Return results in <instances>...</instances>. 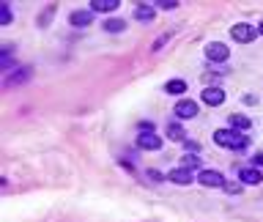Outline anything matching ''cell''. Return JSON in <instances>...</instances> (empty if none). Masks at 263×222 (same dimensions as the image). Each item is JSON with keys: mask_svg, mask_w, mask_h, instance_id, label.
Listing matches in <instances>:
<instances>
[{"mask_svg": "<svg viewBox=\"0 0 263 222\" xmlns=\"http://www.w3.org/2000/svg\"><path fill=\"white\" fill-rule=\"evenodd\" d=\"M225 192H228V195H239L241 192V181H225Z\"/></svg>", "mask_w": 263, "mask_h": 222, "instance_id": "20", "label": "cell"}, {"mask_svg": "<svg viewBox=\"0 0 263 222\" xmlns=\"http://www.w3.org/2000/svg\"><path fill=\"white\" fill-rule=\"evenodd\" d=\"M88 6H91V11H99V14H110V11H115V8L121 6V0H91Z\"/></svg>", "mask_w": 263, "mask_h": 222, "instance_id": "12", "label": "cell"}, {"mask_svg": "<svg viewBox=\"0 0 263 222\" xmlns=\"http://www.w3.org/2000/svg\"><path fill=\"white\" fill-rule=\"evenodd\" d=\"M198 115H200L198 102H192V99H181L178 105H175V118H181V121H189V118H198Z\"/></svg>", "mask_w": 263, "mask_h": 222, "instance_id": "5", "label": "cell"}, {"mask_svg": "<svg viewBox=\"0 0 263 222\" xmlns=\"http://www.w3.org/2000/svg\"><path fill=\"white\" fill-rule=\"evenodd\" d=\"M258 33H263V22H261V25H258Z\"/></svg>", "mask_w": 263, "mask_h": 222, "instance_id": "27", "label": "cell"}, {"mask_svg": "<svg viewBox=\"0 0 263 222\" xmlns=\"http://www.w3.org/2000/svg\"><path fill=\"white\" fill-rule=\"evenodd\" d=\"M230 126H233L236 132H247V129L252 126V121L247 115H230Z\"/></svg>", "mask_w": 263, "mask_h": 222, "instance_id": "15", "label": "cell"}, {"mask_svg": "<svg viewBox=\"0 0 263 222\" xmlns=\"http://www.w3.org/2000/svg\"><path fill=\"white\" fill-rule=\"evenodd\" d=\"M167 137L175 143H187V135H184V126L181 123H170L167 126Z\"/></svg>", "mask_w": 263, "mask_h": 222, "instance_id": "14", "label": "cell"}, {"mask_svg": "<svg viewBox=\"0 0 263 222\" xmlns=\"http://www.w3.org/2000/svg\"><path fill=\"white\" fill-rule=\"evenodd\" d=\"M154 17H157V8H154L151 3H140V6L135 8V19H137V22H154Z\"/></svg>", "mask_w": 263, "mask_h": 222, "instance_id": "13", "label": "cell"}, {"mask_svg": "<svg viewBox=\"0 0 263 222\" xmlns=\"http://www.w3.org/2000/svg\"><path fill=\"white\" fill-rule=\"evenodd\" d=\"M230 55V50L225 47L222 41H211V44H206V58L211 60V63H225Z\"/></svg>", "mask_w": 263, "mask_h": 222, "instance_id": "4", "label": "cell"}, {"mask_svg": "<svg viewBox=\"0 0 263 222\" xmlns=\"http://www.w3.org/2000/svg\"><path fill=\"white\" fill-rule=\"evenodd\" d=\"M170 36H173V33H164V36H159V39L154 41V44H151V50H154V53H157V50H162V44H164V41L170 39Z\"/></svg>", "mask_w": 263, "mask_h": 222, "instance_id": "22", "label": "cell"}, {"mask_svg": "<svg viewBox=\"0 0 263 222\" xmlns=\"http://www.w3.org/2000/svg\"><path fill=\"white\" fill-rule=\"evenodd\" d=\"M123 28H126V25H123V19H107V22H105L107 33H121Z\"/></svg>", "mask_w": 263, "mask_h": 222, "instance_id": "18", "label": "cell"}, {"mask_svg": "<svg viewBox=\"0 0 263 222\" xmlns=\"http://www.w3.org/2000/svg\"><path fill=\"white\" fill-rule=\"evenodd\" d=\"M30 71H33L30 66H19L17 71H8V74L3 77V88L8 91V88H14V85H25V82L30 80Z\"/></svg>", "mask_w": 263, "mask_h": 222, "instance_id": "3", "label": "cell"}, {"mask_svg": "<svg viewBox=\"0 0 263 222\" xmlns=\"http://www.w3.org/2000/svg\"><path fill=\"white\" fill-rule=\"evenodd\" d=\"M181 167L195 170V167H200V159L195 157V154H184V157H181Z\"/></svg>", "mask_w": 263, "mask_h": 222, "instance_id": "17", "label": "cell"}, {"mask_svg": "<svg viewBox=\"0 0 263 222\" xmlns=\"http://www.w3.org/2000/svg\"><path fill=\"white\" fill-rule=\"evenodd\" d=\"M230 36H233L239 44H250V41L258 39V28H252V25H247V22H236L233 28H230Z\"/></svg>", "mask_w": 263, "mask_h": 222, "instance_id": "2", "label": "cell"}, {"mask_svg": "<svg viewBox=\"0 0 263 222\" xmlns=\"http://www.w3.org/2000/svg\"><path fill=\"white\" fill-rule=\"evenodd\" d=\"M148 178H151V181H162V173H159V170H148Z\"/></svg>", "mask_w": 263, "mask_h": 222, "instance_id": "26", "label": "cell"}, {"mask_svg": "<svg viewBox=\"0 0 263 222\" xmlns=\"http://www.w3.org/2000/svg\"><path fill=\"white\" fill-rule=\"evenodd\" d=\"M53 14H55V6L50 8L47 14H41V17H39V25H41V28H44V25H50V19H53Z\"/></svg>", "mask_w": 263, "mask_h": 222, "instance_id": "23", "label": "cell"}, {"mask_svg": "<svg viewBox=\"0 0 263 222\" xmlns=\"http://www.w3.org/2000/svg\"><path fill=\"white\" fill-rule=\"evenodd\" d=\"M263 165V151L261 154H255V157H252V167H261Z\"/></svg>", "mask_w": 263, "mask_h": 222, "instance_id": "25", "label": "cell"}, {"mask_svg": "<svg viewBox=\"0 0 263 222\" xmlns=\"http://www.w3.org/2000/svg\"><path fill=\"white\" fill-rule=\"evenodd\" d=\"M187 151H189V154H195V151L200 154V143H195V140H187Z\"/></svg>", "mask_w": 263, "mask_h": 222, "instance_id": "24", "label": "cell"}, {"mask_svg": "<svg viewBox=\"0 0 263 222\" xmlns=\"http://www.w3.org/2000/svg\"><path fill=\"white\" fill-rule=\"evenodd\" d=\"M214 143L222 146V148H230V151H244V148L250 146V140L241 137V132H233V129H216Z\"/></svg>", "mask_w": 263, "mask_h": 222, "instance_id": "1", "label": "cell"}, {"mask_svg": "<svg viewBox=\"0 0 263 222\" xmlns=\"http://www.w3.org/2000/svg\"><path fill=\"white\" fill-rule=\"evenodd\" d=\"M225 178L219 170H200L198 173V184H203V187H225Z\"/></svg>", "mask_w": 263, "mask_h": 222, "instance_id": "6", "label": "cell"}, {"mask_svg": "<svg viewBox=\"0 0 263 222\" xmlns=\"http://www.w3.org/2000/svg\"><path fill=\"white\" fill-rule=\"evenodd\" d=\"M8 22H11V6L0 3V25H8Z\"/></svg>", "mask_w": 263, "mask_h": 222, "instance_id": "19", "label": "cell"}, {"mask_svg": "<svg viewBox=\"0 0 263 222\" xmlns=\"http://www.w3.org/2000/svg\"><path fill=\"white\" fill-rule=\"evenodd\" d=\"M69 22L74 25V28H88V25L94 22V11H91V8H77V11L69 14Z\"/></svg>", "mask_w": 263, "mask_h": 222, "instance_id": "8", "label": "cell"}, {"mask_svg": "<svg viewBox=\"0 0 263 222\" xmlns=\"http://www.w3.org/2000/svg\"><path fill=\"white\" fill-rule=\"evenodd\" d=\"M137 148H143V151H159L162 148V137H157V132H140L137 135Z\"/></svg>", "mask_w": 263, "mask_h": 222, "instance_id": "7", "label": "cell"}, {"mask_svg": "<svg viewBox=\"0 0 263 222\" xmlns=\"http://www.w3.org/2000/svg\"><path fill=\"white\" fill-rule=\"evenodd\" d=\"M200 99H203V105H209V107H219L225 102V91L222 88H206L203 94H200Z\"/></svg>", "mask_w": 263, "mask_h": 222, "instance_id": "9", "label": "cell"}, {"mask_svg": "<svg viewBox=\"0 0 263 222\" xmlns=\"http://www.w3.org/2000/svg\"><path fill=\"white\" fill-rule=\"evenodd\" d=\"M154 6L164 8V11H173V8H175V6H178V3H175V0H159V3H154Z\"/></svg>", "mask_w": 263, "mask_h": 222, "instance_id": "21", "label": "cell"}, {"mask_svg": "<svg viewBox=\"0 0 263 222\" xmlns=\"http://www.w3.org/2000/svg\"><path fill=\"white\" fill-rule=\"evenodd\" d=\"M167 181H173V184H181V187H187V184H192V181H195V173H192V170H187V167H175V170H170Z\"/></svg>", "mask_w": 263, "mask_h": 222, "instance_id": "10", "label": "cell"}, {"mask_svg": "<svg viewBox=\"0 0 263 222\" xmlns=\"http://www.w3.org/2000/svg\"><path fill=\"white\" fill-rule=\"evenodd\" d=\"M184 91H187V82L184 80H170L167 85H164V94H184Z\"/></svg>", "mask_w": 263, "mask_h": 222, "instance_id": "16", "label": "cell"}, {"mask_svg": "<svg viewBox=\"0 0 263 222\" xmlns=\"http://www.w3.org/2000/svg\"><path fill=\"white\" fill-rule=\"evenodd\" d=\"M239 181L252 184V187H255V184L263 181V173H261L258 167H241V170H239Z\"/></svg>", "mask_w": 263, "mask_h": 222, "instance_id": "11", "label": "cell"}]
</instances>
